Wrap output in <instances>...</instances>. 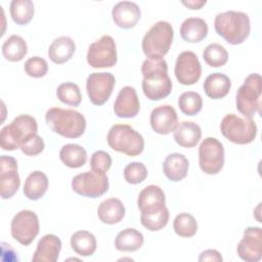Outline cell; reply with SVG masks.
<instances>
[{"instance_id":"4316f807","label":"cell","mask_w":262,"mask_h":262,"mask_svg":"<svg viewBox=\"0 0 262 262\" xmlns=\"http://www.w3.org/2000/svg\"><path fill=\"white\" fill-rule=\"evenodd\" d=\"M208 25L201 17H188L180 27L181 38L188 43H196L204 40L208 35Z\"/></svg>"},{"instance_id":"277c9868","label":"cell","mask_w":262,"mask_h":262,"mask_svg":"<svg viewBox=\"0 0 262 262\" xmlns=\"http://www.w3.org/2000/svg\"><path fill=\"white\" fill-rule=\"evenodd\" d=\"M38 125L34 117L19 115L4 126L0 132V145L4 150H14L31 136L37 134Z\"/></svg>"},{"instance_id":"f546056e","label":"cell","mask_w":262,"mask_h":262,"mask_svg":"<svg viewBox=\"0 0 262 262\" xmlns=\"http://www.w3.org/2000/svg\"><path fill=\"white\" fill-rule=\"evenodd\" d=\"M59 159L69 168H80L87 162V151L79 144L68 143L60 148Z\"/></svg>"},{"instance_id":"cb8c5ba5","label":"cell","mask_w":262,"mask_h":262,"mask_svg":"<svg viewBox=\"0 0 262 262\" xmlns=\"http://www.w3.org/2000/svg\"><path fill=\"white\" fill-rule=\"evenodd\" d=\"M76 51L74 40L68 36H61L52 41L48 48V57L54 63L61 64L70 60Z\"/></svg>"},{"instance_id":"f35d334b","label":"cell","mask_w":262,"mask_h":262,"mask_svg":"<svg viewBox=\"0 0 262 262\" xmlns=\"http://www.w3.org/2000/svg\"><path fill=\"white\" fill-rule=\"evenodd\" d=\"M125 180L130 184H138L147 177V169L144 164L140 162H133L128 164L123 171Z\"/></svg>"},{"instance_id":"44dd1931","label":"cell","mask_w":262,"mask_h":262,"mask_svg":"<svg viewBox=\"0 0 262 262\" xmlns=\"http://www.w3.org/2000/svg\"><path fill=\"white\" fill-rule=\"evenodd\" d=\"M61 250V241L55 234H45L38 242L33 262H55Z\"/></svg>"},{"instance_id":"8fae6325","label":"cell","mask_w":262,"mask_h":262,"mask_svg":"<svg viewBox=\"0 0 262 262\" xmlns=\"http://www.w3.org/2000/svg\"><path fill=\"white\" fill-rule=\"evenodd\" d=\"M39 229V218L33 211L21 210L11 220V235L23 246H29L38 235Z\"/></svg>"},{"instance_id":"ac0fdd59","label":"cell","mask_w":262,"mask_h":262,"mask_svg":"<svg viewBox=\"0 0 262 262\" xmlns=\"http://www.w3.org/2000/svg\"><path fill=\"white\" fill-rule=\"evenodd\" d=\"M140 110V102L135 88L123 87L114 103V112L119 118H134Z\"/></svg>"},{"instance_id":"b9f144b4","label":"cell","mask_w":262,"mask_h":262,"mask_svg":"<svg viewBox=\"0 0 262 262\" xmlns=\"http://www.w3.org/2000/svg\"><path fill=\"white\" fill-rule=\"evenodd\" d=\"M45 147V143L44 140L41 136H39L38 134H35L33 136H31L30 138H28L21 145H20V150L30 157L33 156H37L39 154H41L43 151Z\"/></svg>"},{"instance_id":"d4e9b609","label":"cell","mask_w":262,"mask_h":262,"mask_svg":"<svg viewBox=\"0 0 262 262\" xmlns=\"http://www.w3.org/2000/svg\"><path fill=\"white\" fill-rule=\"evenodd\" d=\"M125 207L121 200L110 198L101 202L97 208V216L102 223L117 224L125 216Z\"/></svg>"},{"instance_id":"7a4b0ae2","label":"cell","mask_w":262,"mask_h":262,"mask_svg":"<svg viewBox=\"0 0 262 262\" xmlns=\"http://www.w3.org/2000/svg\"><path fill=\"white\" fill-rule=\"evenodd\" d=\"M216 33L231 45L242 44L250 35L251 23L247 13L228 10L218 13L214 19Z\"/></svg>"},{"instance_id":"4dcf8cb0","label":"cell","mask_w":262,"mask_h":262,"mask_svg":"<svg viewBox=\"0 0 262 262\" xmlns=\"http://www.w3.org/2000/svg\"><path fill=\"white\" fill-rule=\"evenodd\" d=\"M71 247L78 255L88 257L96 251L97 243L93 233L87 230H79L71 236Z\"/></svg>"},{"instance_id":"83f0119b","label":"cell","mask_w":262,"mask_h":262,"mask_svg":"<svg viewBox=\"0 0 262 262\" xmlns=\"http://www.w3.org/2000/svg\"><path fill=\"white\" fill-rule=\"evenodd\" d=\"M48 188V178L41 171H34L29 174L24 184V194L32 201L41 199Z\"/></svg>"},{"instance_id":"4fadbf2b","label":"cell","mask_w":262,"mask_h":262,"mask_svg":"<svg viewBox=\"0 0 262 262\" xmlns=\"http://www.w3.org/2000/svg\"><path fill=\"white\" fill-rule=\"evenodd\" d=\"M116 79L111 73H92L87 77L86 90L90 101L94 105L104 104L115 87Z\"/></svg>"},{"instance_id":"5bb4252c","label":"cell","mask_w":262,"mask_h":262,"mask_svg":"<svg viewBox=\"0 0 262 262\" xmlns=\"http://www.w3.org/2000/svg\"><path fill=\"white\" fill-rule=\"evenodd\" d=\"M174 74L177 81L185 86L195 84L202 75V66L192 51L181 52L176 59Z\"/></svg>"},{"instance_id":"30bf717a","label":"cell","mask_w":262,"mask_h":262,"mask_svg":"<svg viewBox=\"0 0 262 262\" xmlns=\"http://www.w3.org/2000/svg\"><path fill=\"white\" fill-rule=\"evenodd\" d=\"M87 62L95 69L112 68L117 63V47L115 40L110 35H103L91 43L87 51Z\"/></svg>"},{"instance_id":"60d3db41","label":"cell","mask_w":262,"mask_h":262,"mask_svg":"<svg viewBox=\"0 0 262 262\" xmlns=\"http://www.w3.org/2000/svg\"><path fill=\"white\" fill-rule=\"evenodd\" d=\"M112 166V158L108 152L104 150H97L92 154L90 158L91 170L96 173L105 174Z\"/></svg>"},{"instance_id":"52a82bcc","label":"cell","mask_w":262,"mask_h":262,"mask_svg":"<svg viewBox=\"0 0 262 262\" xmlns=\"http://www.w3.org/2000/svg\"><path fill=\"white\" fill-rule=\"evenodd\" d=\"M262 93V78L259 74H250L244 84L237 89L235 96L236 110L245 117L252 118L260 112V97Z\"/></svg>"},{"instance_id":"e0dca14e","label":"cell","mask_w":262,"mask_h":262,"mask_svg":"<svg viewBox=\"0 0 262 262\" xmlns=\"http://www.w3.org/2000/svg\"><path fill=\"white\" fill-rule=\"evenodd\" d=\"M151 129L161 135H166L175 130L178 125V116L170 104H162L155 107L149 117Z\"/></svg>"},{"instance_id":"2e32d148","label":"cell","mask_w":262,"mask_h":262,"mask_svg":"<svg viewBox=\"0 0 262 262\" xmlns=\"http://www.w3.org/2000/svg\"><path fill=\"white\" fill-rule=\"evenodd\" d=\"M20 178L17 172V162L13 157L0 158V194L2 199H10L17 191Z\"/></svg>"},{"instance_id":"8d00e7d4","label":"cell","mask_w":262,"mask_h":262,"mask_svg":"<svg viewBox=\"0 0 262 262\" xmlns=\"http://www.w3.org/2000/svg\"><path fill=\"white\" fill-rule=\"evenodd\" d=\"M178 106L186 116H194L203 107L202 96L194 91H185L178 98Z\"/></svg>"},{"instance_id":"484cf974","label":"cell","mask_w":262,"mask_h":262,"mask_svg":"<svg viewBox=\"0 0 262 262\" xmlns=\"http://www.w3.org/2000/svg\"><path fill=\"white\" fill-rule=\"evenodd\" d=\"M203 87L208 97L212 99H221L229 93L231 81L225 74L213 73L206 78Z\"/></svg>"},{"instance_id":"8992f818","label":"cell","mask_w":262,"mask_h":262,"mask_svg":"<svg viewBox=\"0 0 262 262\" xmlns=\"http://www.w3.org/2000/svg\"><path fill=\"white\" fill-rule=\"evenodd\" d=\"M173 28L170 23L165 20L157 21L145 33L141 47L143 53L149 58H163L173 42Z\"/></svg>"},{"instance_id":"9a60e30c","label":"cell","mask_w":262,"mask_h":262,"mask_svg":"<svg viewBox=\"0 0 262 262\" xmlns=\"http://www.w3.org/2000/svg\"><path fill=\"white\" fill-rule=\"evenodd\" d=\"M236 252L238 257L246 262H258L262 258V229L249 226L245 229Z\"/></svg>"},{"instance_id":"3957f363","label":"cell","mask_w":262,"mask_h":262,"mask_svg":"<svg viewBox=\"0 0 262 262\" xmlns=\"http://www.w3.org/2000/svg\"><path fill=\"white\" fill-rule=\"evenodd\" d=\"M45 121L54 133L66 138H78L86 129L85 117L75 110L51 107L45 114Z\"/></svg>"},{"instance_id":"7402d4cb","label":"cell","mask_w":262,"mask_h":262,"mask_svg":"<svg viewBox=\"0 0 262 262\" xmlns=\"http://www.w3.org/2000/svg\"><path fill=\"white\" fill-rule=\"evenodd\" d=\"M173 137L176 143L182 147H194L202 137V129L196 123L183 121L173 131Z\"/></svg>"},{"instance_id":"ab89813d","label":"cell","mask_w":262,"mask_h":262,"mask_svg":"<svg viewBox=\"0 0 262 262\" xmlns=\"http://www.w3.org/2000/svg\"><path fill=\"white\" fill-rule=\"evenodd\" d=\"M24 70L30 77L42 78L48 72V63L44 58L40 56H33L26 60Z\"/></svg>"},{"instance_id":"f1b7e54d","label":"cell","mask_w":262,"mask_h":262,"mask_svg":"<svg viewBox=\"0 0 262 262\" xmlns=\"http://www.w3.org/2000/svg\"><path fill=\"white\" fill-rule=\"evenodd\" d=\"M144 242L143 234L135 228H125L115 238V247L121 252H135L139 250Z\"/></svg>"},{"instance_id":"ee69618b","label":"cell","mask_w":262,"mask_h":262,"mask_svg":"<svg viewBox=\"0 0 262 262\" xmlns=\"http://www.w3.org/2000/svg\"><path fill=\"white\" fill-rule=\"evenodd\" d=\"M181 3L184 6L188 7L189 9L195 10V9H201L207 3V1L206 0H188V1H181Z\"/></svg>"},{"instance_id":"6da1fadb","label":"cell","mask_w":262,"mask_h":262,"mask_svg":"<svg viewBox=\"0 0 262 262\" xmlns=\"http://www.w3.org/2000/svg\"><path fill=\"white\" fill-rule=\"evenodd\" d=\"M141 74L143 76L142 90L149 100H161L171 93L172 81L164 58L147 57L141 64Z\"/></svg>"},{"instance_id":"d590c367","label":"cell","mask_w":262,"mask_h":262,"mask_svg":"<svg viewBox=\"0 0 262 262\" xmlns=\"http://www.w3.org/2000/svg\"><path fill=\"white\" fill-rule=\"evenodd\" d=\"M56 96L62 103L71 106H78L82 101L80 88L73 82L61 83L56 89Z\"/></svg>"},{"instance_id":"e575fe53","label":"cell","mask_w":262,"mask_h":262,"mask_svg":"<svg viewBox=\"0 0 262 262\" xmlns=\"http://www.w3.org/2000/svg\"><path fill=\"white\" fill-rule=\"evenodd\" d=\"M203 58L208 66L212 68H219L227 62L228 52L221 44L212 43L204 49Z\"/></svg>"},{"instance_id":"9c48e42d","label":"cell","mask_w":262,"mask_h":262,"mask_svg":"<svg viewBox=\"0 0 262 262\" xmlns=\"http://www.w3.org/2000/svg\"><path fill=\"white\" fill-rule=\"evenodd\" d=\"M199 165L208 175L218 174L224 166V147L215 137L205 138L199 147Z\"/></svg>"},{"instance_id":"ffe728a7","label":"cell","mask_w":262,"mask_h":262,"mask_svg":"<svg viewBox=\"0 0 262 262\" xmlns=\"http://www.w3.org/2000/svg\"><path fill=\"white\" fill-rule=\"evenodd\" d=\"M141 11L135 2L121 1L118 2L112 10L114 23L122 29H131L139 20Z\"/></svg>"},{"instance_id":"7c38bea8","label":"cell","mask_w":262,"mask_h":262,"mask_svg":"<svg viewBox=\"0 0 262 262\" xmlns=\"http://www.w3.org/2000/svg\"><path fill=\"white\" fill-rule=\"evenodd\" d=\"M73 190L86 198H99L108 190V178L105 174L86 171L76 175L72 180Z\"/></svg>"},{"instance_id":"d6986e66","label":"cell","mask_w":262,"mask_h":262,"mask_svg":"<svg viewBox=\"0 0 262 262\" xmlns=\"http://www.w3.org/2000/svg\"><path fill=\"white\" fill-rule=\"evenodd\" d=\"M137 206L141 214L159 212L166 207V196L158 185H147L138 194Z\"/></svg>"},{"instance_id":"603a6c76","label":"cell","mask_w":262,"mask_h":262,"mask_svg":"<svg viewBox=\"0 0 262 262\" xmlns=\"http://www.w3.org/2000/svg\"><path fill=\"white\" fill-rule=\"evenodd\" d=\"M189 162L186 157L179 152L170 154L163 163V172L165 176L174 182L182 180L188 172Z\"/></svg>"},{"instance_id":"836d02e7","label":"cell","mask_w":262,"mask_h":262,"mask_svg":"<svg viewBox=\"0 0 262 262\" xmlns=\"http://www.w3.org/2000/svg\"><path fill=\"white\" fill-rule=\"evenodd\" d=\"M173 229L181 237H191L198 231V222L192 215L180 213L174 219Z\"/></svg>"},{"instance_id":"5b68a950","label":"cell","mask_w":262,"mask_h":262,"mask_svg":"<svg viewBox=\"0 0 262 262\" xmlns=\"http://www.w3.org/2000/svg\"><path fill=\"white\" fill-rule=\"evenodd\" d=\"M110 147L129 157H136L143 151L144 139L140 133L127 124H116L111 127L106 136Z\"/></svg>"},{"instance_id":"1f68e13d","label":"cell","mask_w":262,"mask_h":262,"mask_svg":"<svg viewBox=\"0 0 262 262\" xmlns=\"http://www.w3.org/2000/svg\"><path fill=\"white\" fill-rule=\"evenodd\" d=\"M28 52V45L25 39L18 35H11L2 45V54L9 61L21 60Z\"/></svg>"},{"instance_id":"ba28073f","label":"cell","mask_w":262,"mask_h":262,"mask_svg":"<svg viewBox=\"0 0 262 262\" xmlns=\"http://www.w3.org/2000/svg\"><path fill=\"white\" fill-rule=\"evenodd\" d=\"M222 135L235 144H249L257 136L258 128L251 118H242L235 114L226 115L220 124Z\"/></svg>"},{"instance_id":"74e56055","label":"cell","mask_w":262,"mask_h":262,"mask_svg":"<svg viewBox=\"0 0 262 262\" xmlns=\"http://www.w3.org/2000/svg\"><path fill=\"white\" fill-rule=\"evenodd\" d=\"M170 213L167 207L162 209L159 212L149 213V214H141L140 222L141 224L150 231H158L164 228L169 221Z\"/></svg>"},{"instance_id":"7bdbcfd3","label":"cell","mask_w":262,"mask_h":262,"mask_svg":"<svg viewBox=\"0 0 262 262\" xmlns=\"http://www.w3.org/2000/svg\"><path fill=\"white\" fill-rule=\"evenodd\" d=\"M200 262L203 261H213V262H221L223 260L221 254L214 249H208L201 253L198 259Z\"/></svg>"},{"instance_id":"d6a6232c","label":"cell","mask_w":262,"mask_h":262,"mask_svg":"<svg viewBox=\"0 0 262 262\" xmlns=\"http://www.w3.org/2000/svg\"><path fill=\"white\" fill-rule=\"evenodd\" d=\"M9 10L13 21L20 26L29 24L35 13L34 3L31 0H12Z\"/></svg>"}]
</instances>
